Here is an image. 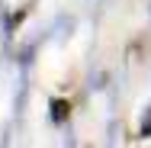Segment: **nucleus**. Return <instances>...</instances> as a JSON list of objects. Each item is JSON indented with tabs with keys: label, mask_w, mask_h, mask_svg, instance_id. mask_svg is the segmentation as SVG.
Returning <instances> with one entry per match:
<instances>
[{
	"label": "nucleus",
	"mask_w": 151,
	"mask_h": 148,
	"mask_svg": "<svg viewBox=\"0 0 151 148\" xmlns=\"http://www.w3.org/2000/svg\"><path fill=\"white\" fill-rule=\"evenodd\" d=\"M48 116H52V122H64L68 119V103L64 100H52L48 103Z\"/></svg>",
	"instance_id": "f257e3e1"
}]
</instances>
